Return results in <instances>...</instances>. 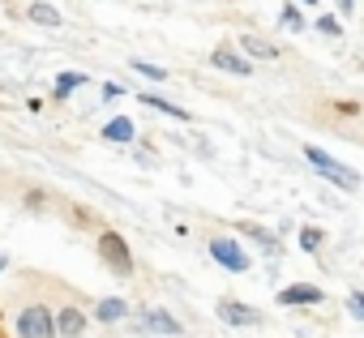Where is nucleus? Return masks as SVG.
<instances>
[{
  "mask_svg": "<svg viewBox=\"0 0 364 338\" xmlns=\"http://www.w3.org/2000/svg\"><path fill=\"white\" fill-rule=\"evenodd\" d=\"M338 9H343V13H351V9H355V0H338Z\"/></svg>",
  "mask_w": 364,
  "mask_h": 338,
  "instance_id": "nucleus-21",
  "label": "nucleus"
},
{
  "mask_svg": "<svg viewBox=\"0 0 364 338\" xmlns=\"http://www.w3.org/2000/svg\"><path fill=\"white\" fill-rule=\"evenodd\" d=\"M300 5H317V0H300Z\"/></svg>",
  "mask_w": 364,
  "mask_h": 338,
  "instance_id": "nucleus-23",
  "label": "nucleus"
},
{
  "mask_svg": "<svg viewBox=\"0 0 364 338\" xmlns=\"http://www.w3.org/2000/svg\"><path fill=\"white\" fill-rule=\"evenodd\" d=\"M279 304H283V308H291V304H321V291L309 287V283H296V287L279 291Z\"/></svg>",
  "mask_w": 364,
  "mask_h": 338,
  "instance_id": "nucleus-6",
  "label": "nucleus"
},
{
  "mask_svg": "<svg viewBox=\"0 0 364 338\" xmlns=\"http://www.w3.org/2000/svg\"><path fill=\"white\" fill-rule=\"evenodd\" d=\"M103 137H107V141H116V146L133 141V120H129V116H116V120L103 129Z\"/></svg>",
  "mask_w": 364,
  "mask_h": 338,
  "instance_id": "nucleus-10",
  "label": "nucleus"
},
{
  "mask_svg": "<svg viewBox=\"0 0 364 338\" xmlns=\"http://www.w3.org/2000/svg\"><path fill=\"white\" fill-rule=\"evenodd\" d=\"M124 317V300H103L99 304V321H120Z\"/></svg>",
  "mask_w": 364,
  "mask_h": 338,
  "instance_id": "nucleus-15",
  "label": "nucleus"
},
{
  "mask_svg": "<svg viewBox=\"0 0 364 338\" xmlns=\"http://www.w3.org/2000/svg\"><path fill=\"white\" fill-rule=\"evenodd\" d=\"M210 257L219 261V266H228V270H236V274H245L249 270V257H245V249L236 244V240H210Z\"/></svg>",
  "mask_w": 364,
  "mask_h": 338,
  "instance_id": "nucleus-4",
  "label": "nucleus"
},
{
  "mask_svg": "<svg viewBox=\"0 0 364 338\" xmlns=\"http://www.w3.org/2000/svg\"><path fill=\"white\" fill-rule=\"evenodd\" d=\"M31 18L43 22V26H60V13H56L52 5H43V0H35V5H31Z\"/></svg>",
  "mask_w": 364,
  "mask_h": 338,
  "instance_id": "nucleus-12",
  "label": "nucleus"
},
{
  "mask_svg": "<svg viewBox=\"0 0 364 338\" xmlns=\"http://www.w3.org/2000/svg\"><path fill=\"white\" fill-rule=\"evenodd\" d=\"M317 26H321V31H326V35H338V31H343V26H338V22H334V18H321V22H317Z\"/></svg>",
  "mask_w": 364,
  "mask_h": 338,
  "instance_id": "nucleus-20",
  "label": "nucleus"
},
{
  "mask_svg": "<svg viewBox=\"0 0 364 338\" xmlns=\"http://www.w3.org/2000/svg\"><path fill=\"white\" fill-rule=\"evenodd\" d=\"M133 69H137L141 77H150V82H163V77H167V69H159V65H141V60H137Z\"/></svg>",
  "mask_w": 364,
  "mask_h": 338,
  "instance_id": "nucleus-16",
  "label": "nucleus"
},
{
  "mask_svg": "<svg viewBox=\"0 0 364 338\" xmlns=\"http://www.w3.org/2000/svg\"><path fill=\"white\" fill-rule=\"evenodd\" d=\"M86 82V73H60V82H56V99H65L69 90H77Z\"/></svg>",
  "mask_w": 364,
  "mask_h": 338,
  "instance_id": "nucleus-14",
  "label": "nucleus"
},
{
  "mask_svg": "<svg viewBox=\"0 0 364 338\" xmlns=\"http://www.w3.org/2000/svg\"><path fill=\"white\" fill-rule=\"evenodd\" d=\"M219 317H223L228 325H253V321H257V312H249V308L236 304V300H223V304H219Z\"/></svg>",
  "mask_w": 364,
  "mask_h": 338,
  "instance_id": "nucleus-8",
  "label": "nucleus"
},
{
  "mask_svg": "<svg viewBox=\"0 0 364 338\" xmlns=\"http://www.w3.org/2000/svg\"><path fill=\"white\" fill-rule=\"evenodd\" d=\"M304 158L317 167V172H321L330 185H338V189H360V176H355V172H347V167H343L338 158H330L321 146H304Z\"/></svg>",
  "mask_w": 364,
  "mask_h": 338,
  "instance_id": "nucleus-1",
  "label": "nucleus"
},
{
  "mask_svg": "<svg viewBox=\"0 0 364 338\" xmlns=\"http://www.w3.org/2000/svg\"><path fill=\"white\" fill-rule=\"evenodd\" d=\"M99 257L112 266V274H116V278H129V274H133V253H129L124 236L103 231V236H99Z\"/></svg>",
  "mask_w": 364,
  "mask_h": 338,
  "instance_id": "nucleus-2",
  "label": "nucleus"
},
{
  "mask_svg": "<svg viewBox=\"0 0 364 338\" xmlns=\"http://www.w3.org/2000/svg\"><path fill=\"white\" fill-rule=\"evenodd\" d=\"M82 329H86V317H82L77 308H65V312H60V334H69V338H77Z\"/></svg>",
  "mask_w": 364,
  "mask_h": 338,
  "instance_id": "nucleus-11",
  "label": "nucleus"
},
{
  "mask_svg": "<svg viewBox=\"0 0 364 338\" xmlns=\"http://www.w3.org/2000/svg\"><path fill=\"white\" fill-rule=\"evenodd\" d=\"M5 266H9V261H5V253H0V274H5Z\"/></svg>",
  "mask_w": 364,
  "mask_h": 338,
  "instance_id": "nucleus-22",
  "label": "nucleus"
},
{
  "mask_svg": "<svg viewBox=\"0 0 364 338\" xmlns=\"http://www.w3.org/2000/svg\"><path fill=\"white\" fill-rule=\"evenodd\" d=\"M141 329H150V334H180V321L171 312H163V308H146L141 312Z\"/></svg>",
  "mask_w": 364,
  "mask_h": 338,
  "instance_id": "nucleus-5",
  "label": "nucleus"
},
{
  "mask_svg": "<svg viewBox=\"0 0 364 338\" xmlns=\"http://www.w3.org/2000/svg\"><path fill=\"white\" fill-rule=\"evenodd\" d=\"M240 48L253 52V56H262V60H274V56H279V48H274L270 39H262V35H240Z\"/></svg>",
  "mask_w": 364,
  "mask_h": 338,
  "instance_id": "nucleus-9",
  "label": "nucleus"
},
{
  "mask_svg": "<svg viewBox=\"0 0 364 338\" xmlns=\"http://www.w3.org/2000/svg\"><path fill=\"white\" fill-rule=\"evenodd\" d=\"M210 65H215V69H223V73H253V65H249V60H240L232 48H219V52L210 56Z\"/></svg>",
  "mask_w": 364,
  "mask_h": 338,
  "instance_id": "nucleus-7",
  "label": "nucleus"
},
{
  "mask_svg": "<svg viewBox=\"0 0 364 338\" xmlns=\"http://www.w3.org/2000/svg\"><path fill=\"white\" fill-rule=\"evenodd\" d=\"M141 103H150V107H159V111H167V116H176V120H189V111H180L176 103H167V99H159V94H141Z\"/></svg>",
  "mask_w": 364,
  "mask_h": 338,
  "instance_id": "nucleus-13",
  "label": "nucleus"
},
{
  "mask_svg": "<svg viewBox=\"0 0 364 338\" xmlns=\"http://www.w3.org/2000/svg\"><path fill=\"white\" fill-rule=\"evenodd\" d=\"M18 334H22V338H56L52 312H48L43 304H31V308H22V317H18Z\"/></svg>",
  "mask_w": 364,
  "mask_h": 338,
  "instance_id": "nucleus-3",
  "label": "nucleus"
},
{
  "mask_svg": "<svg viewBox=\"0 0 364 338\" xmlns=\"http://www.w3.org/2000/svg\"><path fill=\"white\" fill-rule=\"evenodd\" d=\"M347 308H351V317L364 321V291H351V295H347Z\"/></svg>",
  "mask_w": 364,
  "mask_h": 338,
  "instance_id": "nucleus-17",
  "label": "nucleus"
},
{
  "mask_svg": "<svg viewBox=\"0 0 364 338\" xmlns=\"http://www.w3.org/2000/svg\"><path fill=\"white\" fill-rule=\"evenodd\" d=\"M283 26H287V31H300L304 22H300V13H296V9H283Z\"/></svg>",
  "mask_w": 364,
  "mask_h": 338,
  "instance_id": "nucleus-19",
  "label": "nucleus"
},
{
  "mask_svg": "<svg viewBox=\"0 0 364 338\" xmlns=\"http://www.w3.org/2000/svg\"><path fill=\"white\" fill-rule=\"evenodd\" d=\"M300 244H304V249H317V244H321V231H317V227H304V231H300Z\"/></svg>",
  "mask_w": 364,
  "mask_h": 338,
  "instance_id": "nucleus-18",
  "label": "nucleus"
},
{
  "mask_svg": "<svg viewBox=\"0 0 364 338\" xmlns=\"http://www.w3.org/2000/svg\"><path fill=\"white\" fill-rule=\"evenodd\" d=\"M0 338H5V329H0Z\"/></svg>",
  "mask_w": 364,
  "mask_h": 338,
  "instance_id": "nucleus-24",
  "label": "nucleus"
}]
</instances>
